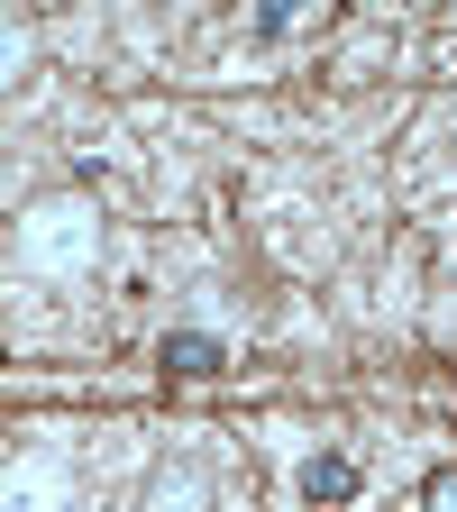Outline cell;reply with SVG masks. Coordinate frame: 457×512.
Wrapping results in <instances>:
<instances>
[{
	"label": "cell",
	"instance_id": "obj_2",
	"mask_svg": "<svg viewBox=\"0 0 457 512\" xmlns=\"http://www.w3.org/2000/svg\"><path fill=\"white\" fill-rule=\"evenodd\" d=\"M138 512H220V458L192 448V439H174L165 458L138 476Z\"/></svg>",
	"mask_w": 457,
	"mask_h": 512
},
{
	"label": "cell",
	"instance_id": "obj_4",
	"mask_svg": "<svg viewBox=\"0 0 457 512\" xmlns=\"http://www.w3.org/2000/svg\"><path fill=\"white\" fill-rule=\"evenodd\" d=\"M156 366H165V375H220V366H229V339H220V330H165Z\"/></svg>",
	"mask_w": 457,
	"mask_h": 512
},
{
	"label": "cell",
	"instance_id": "obj_1",
	"mask_svg": "<svg viewBox=\"0 0 457 512\" xmlns=\"http://www.w3.org/2000/svg\"><path fill=\"white\" fill-rule=\"evenodd\" d=\"M10 256L19 275H92L101 266V202H83V192H37V202L10 220Z\"/></svg>",
	"mask_w": 457,
	"mask_h": 512
},
{
	"label": "cell",
	"instance_id": "obj_3",
	"mask_svg": "<svg viewBox=\"0 0 457 512\" xmlns=\"http://www.w3.org/2000/svg\"><path fill=\"white\" fill-rule=\"evenodd\" d=\"M0 512H74V467H64V448L28 439L10 458V494H0Z\"/></svg>",
	"mask_w": 457,
	"mask_h": 512
},
{
	"label": "cell",
	"instance_id": "obj_6",
	"mask_svg": "<svg viewBox=\"0 0 457 512\" xmlns=\"http://www.w3.org/2000/svg\"><path fill=\"white\" fill-rule=\"evenodd\" d=\"M421 503H430V512H457V467H439V476H430V494H421Z\"/></svg>",
	"mask_w": 457,
	"mask_h": 512
},
{
	"label": "cell",
	"instance_id": "obj_5",
	"mask_svg": "<svg viewBox=\"0 0 457 512\" xmlns=\"http://www.w3.org/2000/svg\"><path fill=\"white\" fill-rule=\"evenodd\" d=\"M348 494H357V458H348V448L302 458V503H348Z\"/></svg>",
	"mask_w": 457,
	"mask_h": 512
}]
</instances>
